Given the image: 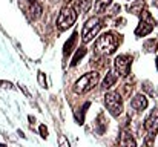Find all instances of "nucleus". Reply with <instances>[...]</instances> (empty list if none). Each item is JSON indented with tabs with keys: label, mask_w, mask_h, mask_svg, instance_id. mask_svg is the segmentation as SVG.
Wrapping results in <instances>:
<instances>
[{
	"label": "nucleus",
	"mask_w": 158,
	"mask_h": 147,
	"mask_svg": "<svg viewBox=\"0 0 158 147\" xmlns=\"http://www.w3.org/2000/svg\"><path fill=\"white\" fill-rule=\"evenodd\" d=\"M120 45V37L115 35L114 32H106L103 35H100L95 42V51L98 54H103V55H110L114 54L117 48Z\"/></svg>",
	"instance_id": "f257e3e1"
},
{
	"label": "nucleus",
	"mask_w": 158,
	"mask_h": 147,
	"mask_svg": "<svg viewBox=\"0 0 158 147\" xmlns=\"http://www.w3.org/2000/svg\"><path fill=\"white\" fill-rule=\"evenodd\" d=\"M98 78H100L98 72H88V74H85L81 78L77 80V83L74 84V91H75L77 94H86V92L92 91V89L97 86Z\"/></svg>",
	"instance_id": "f03ea898"
},
{
	"label": "nucleus",
	"mask_w": 158,
	"mask_h": 147,
	"mask_svg": "<svg viewBox=\"0 0 158 147\" xmlns=\"http://www.w3.org/2000/svg\"><path fill=\"white\" fill-rule=\"evenodd\" d=\"M75 20H77V12H75V9H74L72 6H64V8L60 11L58 17H57V28H58L60 31H66V29H69L71 26H74Z\"/></svg>",
	"instance_id": "7ed1b4c3"
},
{
	"label": "nucleus",
	"mask_w": 158,
	"mask_h": 147,
	"mask_svg": "<svg viewBox=\"0 0 158 147\" xmlns=\"http://www.w3.org/2000/svg\"><path fill=\"white\" fill-rule=\"evenodd\" d=\"M140 15H141V20H140V23H138V26H137V29H135V35H137V37H144V35H148V34L152 32V29L155 28L157 22H155V18L151 15V12L146 11V9H144Z\"/></svg>",
	"instance_id": "20e7f679"
},
{
	"label": "nucleus",
	"mask_w": 158,
	"mask_h": 147,
	"mask_svg": "<svg viewBox=\"0 0 158 147\" xmlns=\"http://www.w3.org/2000/svg\"><path fill=\"white\" fill-rule=\"evenodd\" d=\"M100 28H102V20H100L98 17H92V18H89V20L85 23L83 31H81L83 42H85V43H89V42L98 34Z\"/></svg>",
	"instance_id": "39448f33"
},
{
	"label": "nucleus",
	"mask_w": 158,
	"mask_h": 147,
	"mask_svg": "<svg viewBox=\"0 0 158 147\" xmlns=\"http://www.w3.org/2000/svg\"><path fill=\"white\" fill-rule=\"evenodd\" d=\"M105 104L114 116H118L123 110V101L118 92H107L105 95Z\"/></svg>",
	"instance_id": "423d86ee"
},
{
	"label": "nucleus",
	"mask_w": 158,
	"mask_h": 147,
	"mask_svg": "<svg viewBox=\"0 0 158 147\" xmlns=\"http://www.w3.org/2000/svg\"><path fill=\"white\" fill-rule=\"evenodd\" d=\"M131 64H132V57L131 55H118L114 60V67L117 75L120 77H126L131 71Z\"/></svg>",
	"instance_id": "0eeeda50"
},
{
	"label": "nucleus",
	"mask_w": 158,
	"mask_h": 147,
	"mask_svg": "<svg viewBox=\"0 0 158 147\" xmlns=\"http://www.w3.org/2000/svg\"><path fill=\"white\" fill-rule=\"evenodd\" d=\"M144 129L149 132V135H154L158 130V110L157 109H154V110L151 112V115L146 118V121H144Z\"/></svg>",
	"instance_id": "6e6552de"
},
{
	"label": "nucleus",
	"mask_w": 158,
	"mask_h": 147,
	"mask_svg": "<svg viewBox=\"0 0 158 147\" xmlns=\"http://www.w3.org/2000/svg\"><path fill=\"white\" fill-rule=\"evenodd\" d=\"M118 147H137V144H135V140L132 138V135L129 132L123 130L118 138Z\"/></svg>",
	"instance_id": "1a4fd4ad"
},
{
	"label": "nucleus",
	"mask_w": 158,
	"mask_h": 147,
	"mask_svg": "<svg viewBox=\"0 0 158 147\" xmlns=\"http://www.w3.org/2000/svg\"><path fill=\"white\" fill-rule=\"evenodd\" d=\"M91 5H92V0H75V3H74V9H75V12L78 14V12H81V14H85V12H88L89 11V8H91Z\"/></svg>",
	"instance_id": "9d476101"
},
{
	"label": "nucleus",
	"mask_w": 158,
	"mask_h": 147,
	"mask_svg": "<svg viewBox=\"0 0 158 147\" xmlns=\"http://www.w3.org/2000/svg\"><path fill=\"white\" fill-rule=\"evenodd\" d=\"M131 104H132L134 109H137V110H143V109L148 107V98L144 97V95H137V97H134V100H132Z\"/></svg>",
	"instance_id": "9b49d317"
},
{
	"label": "nucleus",
	"mask_w": 158,
	"mask_h": 147,
	"mask_svg": "<svg viewBox=\"0 0 158 147\" xmlns=\"http://www.w3.org/2000/svg\"><path fill=\"white\" fill-rule=\"evenodd\" d=\"M77 37H78V35H77V32H74V34L71 35V39L64 43V48H63V54H64V55H69V54L72 52L74 45L77 43Z\"/></svg>",
	"instance_id": "f8f14e48"
},
{
	"label": "nucleus",
	"mask_w": 158,
	"mask_h": 147,
	"mask_svg": "<svg viewBox=\"0 0 158 147\" xmlns=\"http://www.w3.org/2000/svg\"><path fill=\"white\" fill-rule=\"evenodd\" d=\"M144 8H146V3L143 2V0H138V2H135L134 5H131L127 9H129V12H134V14H141L143 11H144Z\"/></svg>",
	"instance_id": "ddd939ff"
},
{
	"label": "nucleus",
	"mask_w": 158,
	"mask_h": 147,
	"mask_svg": "<svg viewBox=\"0 0 158 147\" xmlns=\"http://www.w3.org/2000/svg\"><path fill=\"white\" fill-rule=\"evenodd\" d=\"M110 3H112V0H95V12L103 14Z\"/></svg>",
	"instance_id": "4468645a"
},
{
	"label": "nucleus",
	"mask_w": 158,
	"mask_h": 147,
	"mask_svg": "<svg viewBox=\"0 0 158 147\" xmlns=\"http://www.w3.org/2000/svg\"><path fill=\"white\" fill-rule=\"evenodd\" d=\"M117 83V75L115 74H107L106 78L103 80V89H109Z\"/></svg>",
	"instance_id": "2eb2a0df"
},
{
	"label": "nucleus",
	"mask_w": 158,
	"mask_h": 147,
	"mask_svg": "<svg viewBox=\"0 0 158 147\" xmlns=\"http://www.w3.org/2000/svg\"><path fill=\"white\" fill-rule=\"evenodd\" d=\"M42 11H43V8H42V5L40 3H32V8H31V17L35 20V18H39L40 15H42Z\"/></svg>",
	"instance_id": "dca6fc26"
},
{
	"label": "nucleus",
	"mask_w": 158,
	"mask_h": 147,
	"mask_svg": "<svg viewBox=\"0 0 158 147\" xmlns=\"http://www.w3.org/2000/svg\"><path fill=\"white\" fill-rule=\"evenodd\" d=\"M85 55H86V49H85V48H80V49H78V51H77V54L74 55V58H72V61H71V64H72V66H75V64H78V61H80V60H81V58H83Z\"/></svg>",
	"instance_id": "f3484780"
},
{
	"label": "nucleus",
	"mask_w": 158,
	"mask_h": 147,
	"mask_svg": "<svg viewBox=\"0 0 158 147\" xmlns=\"http://www.w3.org/2000/svg\"><path fill=\"white\" fill-rule=\"evenodd\" d=\"M157 46H158V43H157V40H154V39L144 43V49H146L148 52H154V51H157Z\"/></svg>",
	"instance_id": "a211bd4d"
},
{
	"label": "nucleus",
	"mask_w": 158,
	"mask_h": 147,
	"mask_svg": "<svg viewBox=\"0 0 158 147\" xmlns=\"http://www.w3.org/2000/svg\"><path fill=\"white\" fill-rule=\"evenodd\" d=\"M58 146L60 147H71V144H69V141L66 140V137L60 135V137H58Z\"/></svg>",
	"instance_id": "6ab92c4d"
},
{
	"label": "nucleus",
	"mask_w": 158,
	"mask_h": 147,
	"mask_svg": "<svg viewBox=\"0 0 158 147\" xmlns=\"http://www.w3.org/2000/svg\"><path fill=\"white\" fill-rule=\"evenodd\" d=\"M40 135H42V138H48V129L45 127V126H40Z\"/></svg>",
	"instance_id": "aec40b11"
},
{
	"label": "nucleus",
	"mask_w": 158,
	"mask_h": 147,
	"mask_svg": "<svg viewBox=\"0 0 158 147\" xmlns=\"http://www.w3.org/2000/svg\"><path fill=\"white\" fill-rule=\"evenodd\" d=\"M39 81H40L42 88H46V80L43 78V74H42V72H39Z\"/></svg>",
	"instance_id": "412c9836"
},
{
	"label": "nucleus",
	"mask_w": 158,
	"mask_h": 147,
	"mask_svg": "<svg viewBox=\"0 0 158 147\" xmlns=\"http://www.w3.org/2000/svg\"><path fill=\"white\" fill-rule=\"evenodd\" d=\"M154 5H155V6L158 8V0H154Z\"/></svg>",
	"instance_id": "4be33fe9"
},
{
	"label": "nucleus",
	"mask_w": 158,
	"mask_h": 147,
	"mask_svg": "<svg viewBox=\"0 0 158 147\" xmlns=\"http://www.w3.org/2000/svg\"><path fill=\"white\" fill-rule=\"evenodd\" d=\"M0 147H6V146H5V144H2V143H0Z\"/></svg>",
	"instance_id": "5701e85b"
},
{
	"label": "nucleus",
	"mask_w": 158,
	"mask_h": 147,
	"mask_svg": "<svg viewBox=\"0 0 158 147\" xmlns=\"http://www.w3.org/2000/svg\"><path fill=\"white\" fill-rule=\"evenodd\" d=\"M157 67H158V58H157Z\"/></svg>",
	"instance_id": "b1692460"
},
{
	"label": "nucleus",
	"mask_w": 158,
	"mask_h": 147,
	"mask_svg": "<svg viewBox=\"0 0 158 147\" xmlns=\"http://www.w3.org/2000/svg\"><path fill=\"white\" fill-rule=\"evenodd\" d=\"M31 2H32V3H34V2H35V0H31Z\"/></svg>",
	"instance_id": "393cba45"
}]
</instances>
